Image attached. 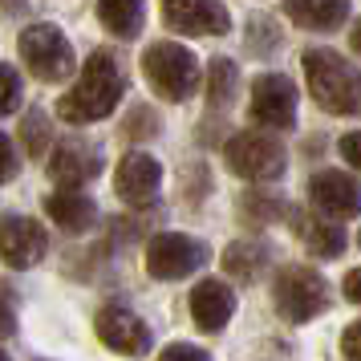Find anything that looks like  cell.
<instances>
[{
  "mask_svg": "<svg viewBox=\"0 0 361 361\" xmlns=\"http://www.w3.org/2000/svg\"><path fill=\"white\" fill-rule=\"evenodd\" d=\"M207 244H199L191 235H179V231H159L147 244V272L154 280H183L191 276L195 268L207 264Z\"/></svg>",
  "mask_w": 361,
  "mask_h": 361,
  "instance_id": "7",
  "label": "cell"
},
{
  "mask_svg": "<svg viewBox=\"0 0 361 361\" xmlns=\"http://www.w3.org/2000/svg\"><path fill=\"white\" fill-rule=\"evenodd\" d=\"M272 305H276V312L288 325H305V321H312V317H321L329 309L325 280L312 268H300V264L280 268L276 284H272Z\"/></svg>",
  "mask_w": 361,
  "mask_h": 361,
  "instance_id": "4",
  "label": "cell"
},
{
  "mask_svg": "<svg viewBox=\"0 0 361 361\" xmlns=\"http://www.w3.org/2000/svg\"><path fill=\"white\" fill-rule=\"evenodd\" d=\"M296 231H300L305 247H309L312 256H321V260H333V256L345 252V231L333 228L321 215H296Z\"/></svg>",
  "mask_w": 361,
  "mask_h": 361,
  "instance_id": "18",
  "label": "cell"
},
{
  "mask_svg": "<svg viewBox=\"0 0 361 361\" xmlns=\"http://www.w3.org/2000/svg\"><path fill=\"white\" fill-rule=\"evenodd\" d=\"M142 73L159 98L187 102L199 85V57L179 41H159L142 53Z\"/></svg>",
  "mask_w": 361,
  "mask_h": 361,
  "instance_id": "3",
  "label": "cell"
},
{
  "mask_svg": "<svg viewBox=\"0 0 361 361\" xmlns=\"http://www.w3.org/2000/svg\"><path fill=\"white\" fill-rule=\"evenodd\" d=\"M349 41H353V53H361V20H353V33H349Z\"/></svg>",
  "mask_w": 361,
  "mask_h": 361,
  "instance_id": "32",
  "label": "cell"
},
{
  "mask_svg": "<svg viewBox=\"0 0 361 361\" xmlns=\"http://www.w3.org/2000/svg\"><path fill=\"white\" fill-rule=\"evenodd\" d=\"M163 20L175 33L219 37L231 29V17L219 0H163Z\"/></svg>",
  "mask_w": 361,
  "mask_h": 361,
  "instance_id": "9",
  "label": "cell"
},
{
  "mask_svg": "<svg viewBox=\"0 0 361 361\" xmlns=\"http://www.w3.org/2000/svg\"><path fill=\"white\" fill-rule=\"evenodd\" d=\"M0 361H8V357H4V353H0Z\"/></svg>",
  "mask_w": 361,
  "mask_h": 361,
  "instance_id": "34",
  "label": "cell"
},
{
  "mask_svg": "<svg viewBox=\"0 0 361 361\" xmlns=\"http://www.w3.org/2000/svg\"><path fill=\"white\" fill-rule=\"evenodd\" d=\"M244 215H256V219H268V215H293L284 203L268 195H244Z\"/></svg>",
  "mask_w": 361,
  "mask_h": 361,
  "instance_id": "24",
  "label": "cell"
},
{
  "mask_svg": "<svg viewBox=\"0 0 361 361\" xmlns=\"http://www.w3.org/2000/svg\"><path fill=\"white\" fill-rule=\"evenodd\" d=\"M122 94H126V78H122V69H118L114 53L98 49V53H90V61L82 66L78 85L61 98V118L73 122V126H85V122L110 118L118 110Z\"/></svg>",
  "mask_w": 361,
  "mask_h": 361,
  "instance_id": "1",
  "label": "cell"
},
{
  "mask_svg": "<svg viewBox=\"0 0 361 361\" xmlns=\"http://www.w3.org/2000/svg\"><path fill=\"white\" fill-rule=\"evenodd\" d=\"M305 82L312 102L341 118H361V73L341 53L333 49H309L305 53Z\"/></svg>",
  "mask_w": 361,
  "mask_h": 361,
  "instance_id": "2",
  "label": "cell"
},
{
  "mask_svg": "<svg viewBox=\"0 0 361 361\" xmlns=\"http://www.w3.org/2000/svg\"><path fill=\"white\" fill-rule=\"evenodd\" d=\"M20 4H25V0H0V8H4V13H17Z\"/></svg>",
  "mask_w": 361,
  "mask_h": 361,
  "instance_id": "33",
  "label": "cell"
},
{
  "mask_svg": "<svg viewBox=\"0 0 361 361\" xmlns=\"http://www.w3.org/2000/svg\"><path fill=\"white\" fill-rule=\"evenodd\" d=\"M98 337L126 357H142L150 349V329L142 325V317H134L130 309H118V305H106L98 312Z\"/></svg>",
  "mask_w": 361,
  "mask_h": 361,
  "instance_id": "13",
  "label": "cell"
},
{
  "mask_svg": "<svg viewBox=\"0 0 361 361\" xmlns=\"http://www.w3.org/2000/svg\"><path fill=\"white\" fill-rule=\"evenodd\" d=\"M341 353L349 361H361V321H353V325L341 333Z\"/></svg>",
  "mask_w": 361,
  "mask_h": 361,
  "instance_id": "30",
  "label": "cell"
},
{
  "mask_svg": "<svg viewBox=\"0 0 361 361\" xmlns=\"http://www.w3.org/2000/svg\"><path fill=\"white\" fill-rule=\"evenodd\" d=\"M20 142H25L29 154H45V147H49V118L41 110H29V118L20 122Z\"/></svg>",
  "mask_w": 361,
  "mask_h": 361,
  "instance_id": "22",
  "label": "cell"
},
{
  "mask_svg": "<svg viewBox=\"0 0 361 361\" xmlns=\"http://www.w3.org/2000/svg\"><path fill=\"white\" fill-rule=\"evenodd\" d=\"M126 134H134V138H150V134H159V122L150 118V110H134Z\"/></svg>",
  "mask_w": 361,
  "mask_h": 361,
  "instance_id": "29",
  "label": "cell"
},
{
  "mask_svg": "<svg viewBox=\"0 0 361 361\" xmlns=\"http://www.w3.org/2000/svg\"><path fill=\"white\" fill-rule=\"evenodd\" d=\"M284 147H280L272 134L260 130H244L228 142V166L240 179L264 183V179H280L284 175Z\"/></svg>",
  "mask_w": 361,
  "mask_h": 361,
  "instance_id": "6",
  "label": "cell"
},
{
  "mask_svg": "<svg viewBox=\"0 0 361 361\" xmlns=\"http://www.w3.org/2000/svg\"><path fill=\"white\" fill-rule=\"evenodd\" d=\"M159 361H212L199 345H183V341H175V345H166L163 353H159Z\"/></svg>",
  "mask_w": 361,
  "mask_h": 361,
  "instance_id": "26",
  "label": "cell"
},
{
  "mask_svg": "<svg viewBox=\"0 0 361 361\" xmlns=\"http://www.w3.org/2000/svg\"><path fill=\"white\" fill-rule=\"evenodd\" d=\"M309 199L333 219H353L361 212V183L345 171H317L309 179Z\"/></svg>",
  "mask_w": 361,
  "mask_h": 361,
  "instance_id": "10",
  "label": "cell"
},
{
  "mask_svg": "<svg viewBox=\"0 0 361 361\" xmlns=\"http://www.w3.org/2000/svg\"><path fill=\"white\" fill-rule=\"evenodd\" d=\"M284 13L293 25L312 33H333L349 20V0H284Z\"/></svg>",
  "mask_w": 361,
  "mask_h": 361,
  "instance_id": "17",
  "label": "cell"
},
{
  "mask_svg": "<svg viewBox=\"0 0 361 361\" xmlns=\"http://www.w3.org/2000/svg\"><path fill=\"white\" fill-rule=\"evenodd\" d=\"M235 312V293L224 280H199L191 288V317L203 333H219Z\"/></svg>",
  "mask_w": 361,
  "mask_h": 361,
  "instance_id": "14",
  "label": "cell"
},
{
  "mask_svg": "<svg viewBox=\"0 0 361 361\" xmlns=\"http://www.w3.org/2000/svg\"><path fill=\"white\" fill-rule=\"evenodd\" d=\"M247 110H252V122H260L264 130H288V126L296 122V90H293V82L280 78V73L256 78Z\"/></svg>",
  "mask_w": 361,
  "mask_h": 361,
  "instance_id": "8",
  "label": "cell"
},
{
  "mask_svg": "<svg viewBox=\"0 0 361 361\" xmlns=\"http://www.w3.org/2000/svg\"><path fill=\"white\" fill-rule=\"evenodd\" d=\"M45 212H49V219L57 224V228L66 231H90L94 228V219H98V207H94V199L82 195L78 187H61V191H53L49 199H45Z\"/></svg>",
  "mask_w": 361,
  "mask_h": 361,
  "instance_id": "16",
  "label": "cell"
},
{
  "mask_svg": "<svg viewBox=\"0 0 361 361\" xmlns=\"http://www.w3.org/2000/svg\"><path fill=\"white\" fill-rule=\"evenodd\" d=\"M264 260H268V247L252 244V240H244V244H231L228 252H224V268H228L235 280H256L264 272Z\"/></svg>",
  "mask_w": 361,
  "mask_h": 361,
  "instance_id": "20",
  "label": "cell"
},
{
  "mask_svg": "<svg viewBox=\"0 0 361 361\" xmlns=\"http://www.w3.org/2000/svg\"><path fill=\"white\" fill-rule=\"evenodd\" d=\"M98 17L114 37H138L142 20H147V4L142 0H98Z\"/></svg>",
  "mask_w": 361,
  "mask_h": 361,
  "instance_id": "19",
  "label": "cell"
},
{
  "mask_svg": "<svg viewBox=\"0 0 361 361\" xmlns=\"http://www.w3.org/2000/svg\"><path fill=\"white\" fill-rule=\"evenodd\" d=\"M49 247V235L45 228L29 219V215H8L4 228H0V256L8 268H33Z\"/></svg>",
  "mask_w": 361,
  "mask_h": 361,
  "instance_id": "11",
  "label": "cell"
},
{
  "mask_svg": "<svg viewBox=\"0 0 361 361\" xmlns=\"http://www.w3.org/2000/svg\"><path fill=\"white\" fill-rule=\"evenodd\" d=\"M345 296H349L353 305H361V268H357V272H349V276H345Z\"/></svg>",
  "mask_w": 361,
  "mask_h": 361,
  "instance_id": "31",
  "label": "cell"
},
{
  "mask_svg": "<svg viewBox=\"0 0 361 361\" xmlns=\"http://www.w3.org/2000/svg\"><path fill=\"white\" fill-rule=\"evenodd\" d=\"M159 183H163V166H159V159H150V154H142V150L126 154V159L118 163V171H114L118 195H122V203H130V207L154 203Z\"/></svg>",
  "mask_w": 361,
  "mask_h": 361,
  "instance_id": "12",
  "label": "cell"
},
{
  "mask_svg": "<svg viewBox=\"0 0 361 361\" xmlns=\"http://www.w3.org/2000/svg\"><path fill=\"white\" fill-rule=\"evenodd\" d=\"M235 66H231L228 57H215L212 66H207V102L212 106H228L231 94H235Z\"/></svg>",
  "mask_w": 361,
  "mask_h": 361,
  "instance_id": "21",
  "label": "cell"
},
{
  "mask_svg": "<svg viewBox=\"0 0 361 361\" xmlns=\"http://www.w3.org/2000/svg\"><path fill=\"white\" fill-rule=\"evenodd\" d=\"M20 61L29 66L37 82H66L73 73V45L66 41V33L57 25H29L17 41Z\"/></svg>",
  "mask_w": 361,
  "mask_h": 361,
  "instance_id": "5",
  "label": "cell"
},
{
  "mask_svg": "<svg viewBox=\"0 0 361 361\" xmlns=\"http://www.w3.org/2000/svg\"><path fill=\"white\" fill-rule=\"evenodd\" d=\"M17 329V305H13V288L0 284V337H13Z\"/></svg>",
  "mask_w": 361,
  "mask_h": 361,
  "instance_id": "25",
  "label": "cell"
},
{
  "mask_svg": "<svg viewBox=\"0 0 361 361\" xmlns=\"http://www.w3.org/2000/svg\"><path fill=\"white\" fill-rule=\"evenodd\" d=\"M98 171H102L98 150L85 147V142H61V147L53 150L49 179L61 183V187H78V191H82V183H90Z\"/></svg>",
  "mask_w": 361,
  "mask_h": 361,
  "instance_id": "15",
  "label": "cell"
},
{
  "mask_svg": "<svg viewBox=\"0 0 361 361\" xmlns=\"http://www.w3.org/2000/svg\"><path fill=\"white\" fill-rule=\"evenodd\" d=\"M17 175V150L8 142V134H0V183H8Z\"/></svg>",
  "mask_w": 361,
  "mask_h": 361,
  "instance_id": "28",
  "label": "cell"
},
{
  "mask_svg": "<svg viewBox=\"0 0 361 361\" xmlns=\"http://www.w3.org/2000/svg\"><path fill=\"white\" fill-rule=\"evenodd\" d=\"M20 102V78L13 66H0V118H8Z\"/></svg>",
  "mask_w": 361,
  "mask_h": 361,
  "instance_id": "23",
  "label": "cell"
},
{
  "mask_svg": "<svg viewBox=\"0 0 361 361\" xmlns=\"http://www.w3.org/2000/svg\"><path fill=\"white\" fill-rule=\"evenodd\" d=\"M337 150H341V159L353 166V171H361V130L345 134L341 142H337Z\"/></svg>",
  "mask_w": 361,
  "mask_h": 361,
  "instance_id": "27",
  "label": "cell"
}]
</instances>
